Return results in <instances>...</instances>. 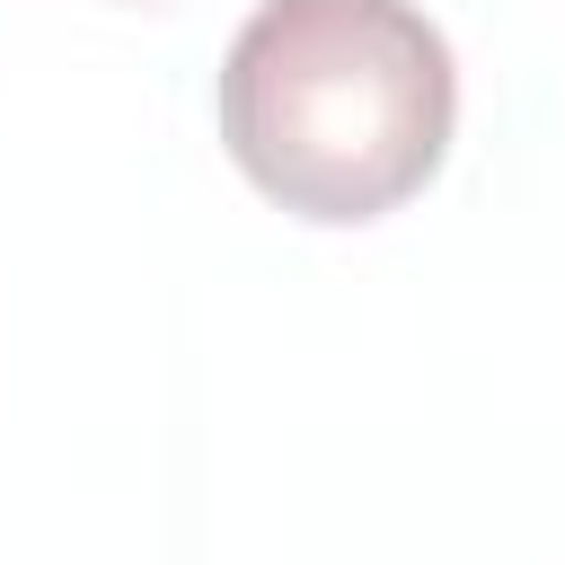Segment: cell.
Masks as SVG:
<instances>
[{
	"mask_svg": "<svg viewBox=\"0 0 565 565\" xmlns=\"http://www.w3.org/2000/svg\"><path fill=\"white\" fill-rule=\"evenodd\" d=\"M459 71L415 0H265L221 62V141L300 221H380L450 150Z\"/></svg>",
	"mask_w": 565,
	"mask_h": 565,
	"instance_id": "1",
	"label": "cell"
}]
</instances>
